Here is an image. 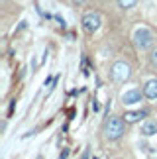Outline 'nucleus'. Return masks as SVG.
I'll return each mask as SVG.
<instances>
[{"instance_id":"f257e3e1","label":"nucleus","mask_w":157,"mask_h":159,"mask_svg":"<svg viewBox=\"0 0 157 159\" xmlns=\"http://www.w3.org/2000/svg\"><path fill=\"white\" fill-rule=\"evenodd\" d=\"M153 39H155L153 34L149 32L147 28H137L134 32V43H136L137 49H141V51L149 49V47L153 45Z\"/></svg>"},{"instance_id":"f03ea898","label":"nucleus","mask_w":157,"mask_h":159,"mask_svg":"<svg viewBox=\"0 0 157 159\" xmlns=\"http://www.w3.org/2000/svg\"><path fill=\"white\" fill-rule=\"evenodd\" d=\"M104 134L108 139H118L124 134V118H118V116H110L106 122Z\"/></svg>"},{"instance_id":"7ed1b4c3","label":"nucleus","mask_w":157,"mask_h":159,"mask_svg":"<svg viewBox=\"0 0 157 159\" xmlns=\"http://www.w3.org/2000/svg\"><path fill=\"white\" fill-rule=\"evenodd\" d=\"M132 75V69L128 63H124V61H118V63L112 65V79L116 83H126Z\"/></svg>"},{"instance_id":"20e7f679","label":"nucleus","mask_w":157,"mask_h":159,"mask_svg":"<svg viewBox=\"0 0 157 159\" xmlns=\"http://www.w3.org/2000/svg\"><path fill=\"white\" fill-rule=\"evenodd\" d=\"M83 28H84L87 34H94L96 30L100 28V14L98 12H88V14L83 18Z\"/></svg>"},{"instance_id":"39448f33","label":"nucleus","mask_w":157,"mask_h":159,"mask_svg":"<svg viewBox=\"0 0 157 159\" xmlns=\"http://www.w3.org/2000/svg\"><path fill=\"white\" fill-rule=\"evenodd\" d=\"M140 100H141V90H137V89L126 90V93L122 94V102H124V106L136 104V102H140Z\"/></svg>"},{"instance_id":"423d86ee","label":"nucleus","mask_w":157,"mask_h":159,"mask_svg":"<svg viewBox=\"0 0 157 159\" xmlns=\"http://www.w3.org/2000/svg\"><path fill=\"white\" fill-rule=\"evenodd\" d=\"M143 94H146L149 100L157 98V79H151V81H147L143 84Z\"/></svg>"},{"instance_id":"0eeeda50","label":"nucleus","mask_w":157,"mask_h":159,"mask_svg":"<svg viewBox=\"0 0 157 159\" xmlns=\"http://www.w3.org/2000/svg\"><path fill=\"white\" fill-rule=\"evenodd\" d=\"M141 134L143 136H153L157 134V120H147L141 124Z\"/></svg>"},{"instance_id":"6e6552de","label":"nucleus","mask_w":157,"mask_h":159,"mask_svg":"<svg viewBox=\"0 0 157 159\" xmlns=\"http://www.w3.org/2000/svg\"><path fill=\"white\" fill-rule=\"evenodd\" d=\"M146 116H147L146 110H137V112H126L124 120H126V122H130V124H134V122H140L141 118H146Z\"/></svg>"},{"instance_id":"1a4fd4ad","label":"nucleus","mask_w":157,"mask_h":159,"mask_svg":"<svg viewBox=\"0 0 157 159\" xmlns=\"http://www.w3.org/2000/svg\"><path fill=\"white\" fill-rule=\"evenodd\" d=\"M118 4L122 6V8H134L137 4V0H118Z\"/></svg>"},{"instance_id":"9d476101","label":"nucleus","mask_w":157,"mask_h":159,"mask_svg":"<svg viewBox=\"0 0 157 159\" xmlns=\"http://www.w3.org/2000/svg\"><path fill=\"white\" fill-rule=\"evenodd\" d=\"M149 61H151V65H153V67H157V47H153L151 55H149Z\"/></svg>"},{"instance_id":"9b49d317","label":"nucleus","mask_w":157,"mask_h":159,"mask_svg":"<svg viewBox=\"0 0 157 159\" xmlns=\"http://www.w3.org/2000/svg\"><path fill=\"white\" fill-rule=\"evenodd\" d=\"M92 110H94V112H98V110H100V106H98V102H96V100H92Z\"/></svg>"}]
</instances>
